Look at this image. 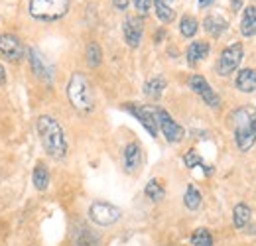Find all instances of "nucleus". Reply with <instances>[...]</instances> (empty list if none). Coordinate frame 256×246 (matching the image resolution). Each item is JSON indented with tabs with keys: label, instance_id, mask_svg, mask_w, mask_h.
I'll list each match as a JSON object with an SVG mask.
<instances>
[{
	"label": "nucleus",
	"instance_id": "obj_21",
	"mask_svg": "<svg viewBox=\"0 0 256 246\" xmlns=\"http://www.w3.org/2000/svg\"><path fill=\"white\" fill-rule=\"evenodd\" d=\"M166 79L164 77H152L150 81L144 83V94L150 98H160L164 89H166Z\"/></svg>",
	"mask_w": 256,
	"mask_h": 246
},
{
	"label": "nucleus",
	"instance_id": "obj_27",
	"mask_svg": "<svg viewBox=\"0 0 256 246\" xmlns=\"http://www.w3.org/2000/svg\"><path fill=\"white\" fill-rule=\"evenodd\" d=\"M192 244L193 246H213V236L207 228H197L192 234Z\"/></svg>",
	"mask_w": 256,
	"mask_h": 246
},
{
	"label": "nucleus",
	"instance_id": "obj_16",
	"mask_svg": "<svg viewBox=\"0 0 256 246\" xmlns=\"http://www.w3.org/2000/svg\"><path fill=\"white\" fill-rule=\"evenodd\" d=\"M186 56H188V63L192 67L197 65V63L203 62L209 56V44L207 42H192L190 48H188V52H186Z\"/></svg>",
	"mask_w": 256,
	"mask_h": 246
},
{
	"label": "nucleus",
	"instance_id": "obj_17",
	"mask_svg": "<svg viewBox=\"0 0 256 246\" xmlns=\"http://www.w3.org/2000/svg\"><path fill=\"white\" fill-rule=\"evenodd\" d=\"M240 34H242L244 38L256 36V6L244 8L242 20H240Z\"/></svg>",
	"mask_w": 256,
	"mask_h": 246
},
{
	"label": "nucleus",
	"instance_id": "obj_15",
	"mask_svg": "<svg viewBox=\"0 0 256 246\" xmlns=\"http://www.w3.org/2000/svg\"><path fill=\"white\" fill-rule=\"evenodd\" d=\"M236 89L240 92H254L256 91V71L254 69H240L234 81Z\"/></svg>",
	"mask_w": 256,
	"mask_h": 246
},
{
	"label": "nucleus",
	"instance_id": "obj_26",
	"mask_svg": "<svg viewBox=\"0 0 256 246\" xmlns=\"http://www.w3.org/2000/svg\"><path fill=\"white\" fill-rule=\"evenodd\" d=\"M199 30V24H197V20L193 18V16H184L182 18V22H180V32H182V36H186V38H193L195 34Z\"/></svg>",
	"mask_w": 256,
	"mask_h": 246
},
{
	"label": "nucleus",
	"instance_id": "obj_9",
	"mask_svg": "<svg viewBox=\"0 0 256 246\" xmlns=\"http://www.w3.org/2000/svg\"><path fill=\"white\" fill-rule=\"evenodd\" d=\"M190 87H192V91L195 92V94H199V96L203 98L205 104H209V106H213V108H217V106L221 104L219 94L211 89V85L207 83V79H205L203 75H192V77H190Z\"/></svg>",
	"mask_w": 256,
	"mask_h": 246
},
{
	"label": "nucleus",
	"instance_id": "obj_10",
	"mask_svg": "<svg viewBox=\"0 0 256 246\" xmlns=\"http://www.w3.org/2000/svg\"><path fill=\"white\" fill-rule=\"evenodd\" d=\"M24 44L14 34H2L0 36V54L8 62H20L24 58Z\"/></svg>",
	"mask_w": 256,
	"mask_h": 246
},
{
	"label": "nucleus",
	"instance_id": "obj_24",
	"mask_svg": "<svg viewBox=\"0 0 256 246\" xmlns=\"http://www.w3.org/2000/svg\"><path fill=\"white\" fill-rule=\"evenodd\" d=\"M144 193H146V197L152 199V201H162V199L166 197V189H164V185H162L158 180H150L148 185H146V189H144Z\"/></svg>",
	"mask_w": 256,
	"mask_h": 246
},
{
	"label": "nucleus",
	"instance_id": "obj_29",
	"mask_svg": "<svg viewBox=\"0 0 256 246\" xmlns=\"http://www.w3.org/2000/svg\"><path fill=\"white\" fill-rule=\"evenodd\" d=\"M134 6L140 14H148L150 12V6H152V0H134Z\"/></svg>",
	"mask_w": 256,
	"mask_h": 246
},
{
	"label": "nucleus",
	"instance_id": "obj_8",
	"mask_svg": "<svg viewBox=\"0 0 256 246\" xmlns=\"http://www.w3.org/2000/svg\"><path fill=\"white\" fill-rule=\"evenodd\" d=\"M156 120H158V128L162 130V134L166 136V140H168V142L176 144V142H182V140H184L186 130L176 122L172 116H170V112H168V110H164V108H156Z\"/></svg>",
	"mask_w": 256,
	"mask_h": 246
},
{
	"label": "nucleus",
	"instance_id": "obj_5",
	"mask_svg": "<svg viewBox=\"0 0 256 246\" xmlns=\"http://www.w3.org/2000/svg\"><path fill=\"white\" fill-rule=\"evenodd\" d=\"M120 216H122V211L116 205L106 203V201H95L89 207V218L98 226H110L118 222Z\"/></svg>",
	"mask_w": 256,
	"mask_h": 246
},
{
	"label": "nucleus",
	"instance_id": "obj_12",
	"mask_svg": "<svg viewBox=\"0 0 256 246\" xmlns=\"http://www.w3.org/2000/svg\"><path fill=\"white\" fill-rule=\"evenodd\" d=\"M100 236L98 232L91 230V226L79 222L71 230V246H98Z\"/></svg>",
	"mask_w": 256,
	"mask_h": 246
},
{
	"label": "nucleus",
	"instance_id": "obj_30",
	"mask_svg": "<svg viewBox=\"0 0 256 246\" xmlns=\"http://www.w3.org/2000/svg\"><path fill=\"white\" fill-rule=\"evenodd\" d=\"M112 2H114L116 10H126L128 8V0H112Z\"/></svg>",
	"mask_w": 256,
	"mask_h": 246
},
{
	"label": "nucleus",
	"instance_id": "obj_31",
	"mask_svg": "<svg viewBox=\"0 0 256 246\" xmlns=\"http://www.w3.org/2000/svg\"><path fill=\"white\" fill-rule=\"evenodd\" d=\"M6 83V71H4V67L0 65V85H4Z\"/></svg>",
	"mask_w": 256,
	"mask_h": 246
},
{
	"label": "nucleus",
	"instance_id": "obj_20",
	"mask_svg": "<svg viewBox=\"0 0 256 246\" xmlns=\"http://www.w3.org/2000/svg\"><path fill=\"white\" fill-rule=\"evenodd\" d=\"M32 182H34V187L38 191H46L48 189V185H50V172H48L46 164H42V162L36 164L32 174Z\"/></svg>",
	"mask_w": 256,
	"mask_h": 246
},
{
	"label": "nucleus",
	"instance_id": "obj_18",
	"mask_svg": "<svg viewBox=\"0 0 256 246\" xmlns=\"http://www.w3.org/2000/svg\"><path fill=\"white\" fill-rule=\"evenodd\" d=\"M203 28H205L207 34H211L213 38H219V36L228 28V22L224 20L223 16H215V14H211V16H207V18L203 20Z\"/></svg>",
	"mask_w": 256,
	"mask_h": 246
},
{
	"label": "nucleus",
	"instance_id": "obj_22",
	"mask_svg": "<svg viewBox=\"0 0 256 246\" xmlns=\"http://www.w3.org/2000/svg\"><path fill=\"white\" fill-rule=\"evenodd\" d=\"M85 60H87V65L89 67H98L100 62H102V50L96 42H89L87 50H85Z\"/></svg>",
	"mask_w": 256,
	"mask_h": 246
},
{
	"label": "nucleus",
	"instance_id": "obj_4",
	"mask_svg": "<svg viewBox=\"0 0 256 246\" xmlns=\"http://www.w3.org/2000/svg\"><path fill=\"white\" fill-rule=\"evenodd\" d=\"M69 0H30V16L40 22H56L69 12Z\"/></svg>",
	"mask_w": 256,
	"mask_h": 246
},
{
	"label": "nucleus",
	"instance_id": "obj_11",
	"mask_svg": "<svg viewBox=\"0 0 256 246\" xmlns=\"http://www.w3.org/2000/svg\"><path fill=\"white\" fill-rule=\"evenodd\" d=\"M28 60H30V65H32V71L36 73V77L44 79L46 83H52L54 81V69H52V65L46 62V58L36 48L28 50Z\"/></svg>",
	"mask_w": 256,
	"mask_h": 246
},
{
	"label": "nucleus",
	"instance_id": "obj_32",
	"mask_svg": "<svg viewBox=\"0 0 256 246\" xmlns=\"http://www.w3.org/2000/svg\"><path fill=\"white\" fill-rule=\"evenodd\" d=\"M240 2L242 0H232V10H238L240 8Z\"/></svg>",
	"mask_w": 256,
	"mask_h": 246
},
{
	"label": "nucleus",
	"instance_id": "obj_23",
	"mask_svg": "<svg viewBox=\"0 0 256 246\" xmlns=\"http://www.w3.org/2000/svg\"><path fill=\"white\" fill-rule=\"evenodd\" d=\"M184 203H186V207H188L190 211H197V209L201 207V193L197 191L195 185H188L186 195H184Z\"/></svg>",
	"mask_w": 256,
	"mask_h": 246
},
{
	"label": "nucleus",
	"instance_id": "obj_3",
	"mask_svg": "<svg viewBox=\"0 0 256 246\" xmlns=\"http://www.w3.org/2000/svg\"><path fill=\"white\" fill-rule=\"evenodd\" d=\"M67 98L71 102V106L75 110H79L81 114H89L93 108H95V94H93V87L89 83V79L75 71L71 77H69V83H67Z\"/></svg>",
	"mask_w": 256,
	"mask_h": 246
},
{
	"label": "nucleus",
	"instance_id": "obj_7",
	"mask_svg": "<svg viewBox=\"0 0 256 246\" xmlns=\"http://www.w3.org/2000/svg\"><path fill=\"white\" fill-rule=\"evenodd\" d=\"M124 108H126L134 118L140 120V124L148 130V134H150L152 138L158 136V130H160V128H158V120H156V108L146 106V104H136V102H126Z\"/></svg>",
	"mask_w": 256,
	"mask_h": 246
},
{
	"label": "nucleus",
	"instance_id": "obj_19",
	"mask_svg": "<svg viewBox=\"0 0 256 246\" xmlns=\"http://www.w3.org/2000/svg\"><path fill=\"white\" fill-rule=\"evenodd\" d=\"M252 218V209L244 203H238L234 209H232V224L236 228H244Z\"/></svg>",
	"mask_w": 256,
	"mask_h": 246
},
{
	"label": "nucleus",
	"instance_id": "obj_25",
	"mask_svg": "<svg viewBox=\"0 0 256 246\" xmlns=\"http://www.w3.org/2000/svg\"><path fill=\"white\" fill-rule=\"evenodd\" d=\"M154 8H156V14H158V18H160L164 24H170V22H174V18H176V12L164 2V0H154Z\"/></svg>",
	"mask_w": 256,
	"mask_h": 246
},
{
	"label": "nucleus",
	"instance_id": "obj_6",
	"mask_svg": "<svg viewBox=\"0 0 256 246\" xmlns=\"http://www.w3.org/2000/svg\"><path fill=\"white\" fill-rule=\"evenodd\" d=\"M242 58H244V48H242V44L236 42V44L224 48L223 52H221V56H219V60H217V65H215L217 73H219L221 77L230 75L232 71L238 69V65H240V62H242Z\"/></svg>",
	"mask_w": 256,
	"mask_h": 246
},
{
	"label": "nucleus",
	"instance_id": "obj_33",
	"mask_svg": "<svg viewBox=\"0 0 256 246\" xmlns=\"http://www.w3.org/2000/svg\"><path fill=\"white\" fill-rule=\"evenodd\" d=\"M211 2H213V0H199V6H201V8H205V6H209Z\"/></svg>",
	"mask_w": 256,
	"mask_h": 246
},
{
	"label": "nucleus",
	"instance_id": "obj_2",
	"mask_svg": "<svg viewBox=\"0 0 256 246\" xmlns=\"http://www.w3.org/2000/svg\"><path fill=\"white\" fill-rule=\"evenodd\" d=\"M38 128V136L42 140V146L52 158H65L67 154V140H65L64 128L62 124L58 122L54 116H48V114H42L36 122Z\"/></svg>",
	"mask_w": 256,
	"mask_h": 246
},
{
	"label": "nucleus",
	"instance_id": "obj_14",
	"mask_svg": "<svg viewBox=\"0 0 256 246\" xmlns=\"http://www.w3.org/2000/svg\"><path fill=\"white\" fill-rule=\"evenodd\" d=\"M142 166V148L138 142H130L124 148V172L136 174Z\"/></svg>",
	"mask_w": 256,
	"mask_h": 246
},
{
	"label": "nucleus",
	"instance_id": "obj_1",
	"mask_svg": "<svg viewBox=\"0 0 256 246\" xmlns=\"http://www.w3.org/2000/svg\"><path fill=\"white\" fill-rule=\"evenodd\" d=\"M236 148L240 152H248L256 144V106L252 104H242L234 108L228 116Z\"/></svg>",
	"mask_w": 256,
	"mask_h": 246
},
{
	"label": "nucleus",
	"instance_id": "obj_28",
	"mask_svg": "<svg viewBox=\"0 0 256 246\" xmlns=\"http://www.w3.org/2000/svg\"><path fill=\"white\" fill-rule=\"evenodd\" d=\"M184 162H186V166L188 168H197V166H201L203 164V160H201V156L197 154L195 150H190V152H186V158H184Z\"/></svg>",
	"mask_w": 256,
	"mask_h": 246
},
{
	"label": "nucleus",
	"instance_id": "obj_13",
	"mask_svg": "<svg viewBox=\"0 0 256 246\" xmlns=\"http://www.w3.org/2000/svg\"><path fill=\"white\" fill-rule=\"evenodd\" d=\"M122 32H124V40L130 48H138L140 42H142V34H144V22L142 18L138 16H128L124 20V26H122Z\"/></svg>",
	"mask_w": 256,
	"mask_h": 246
}]
</instances>
